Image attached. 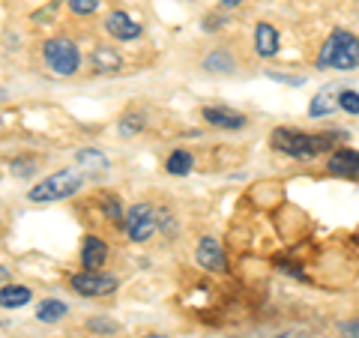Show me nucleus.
<instances>
[{
  "label": "nucleus",
  "instance_id": "obj_1",
  "mask_svg": "<svg viewBox=\"0 0 359 338\" xmlns=\"http://www.w3.org/2000/svg\"><path fill=\"white\" fill-rule=\"evenodd\" d=\"M359 63V39L347 30H335L332 36L323 42L318 66L320 69H353Z\"/></svg>",
  "mask_w": 359,
  "mask_h": 338
},
{
  "label": "nucleus",
  "instance_id": "obj_2",
  "mask_svg": "<svg viewBox=\"0 0 359 338\" xmlns=\"http://www.w3.org/2000/svg\"><path fill=\"white\" fill-rule=\"evenodd\" d=\"M273 147L287 153V156H297V159H311V156L330 150V138L327 135H306V132H297V129H276Z\"/></svg>",
  "mask_w": 359,
  "mask_h": 338
},
{
  "label": "nucleus",
  "instance_id": "obj_3",
  "mask_svg": "<svg viewBox=\"0 0 359 338\" xmlns=\"http://www.w3.org/2000/svg\"><path fill=\"white\" fill-rule=\"evenodd\" d=\"M81 186H84V174L75 171V168H69V171L51 174V177H45L42 183H36V189L30 191V201H36V204H48V201H60V198L75 195Z\"/></svg>",
  "mask_w": 359,
  "mask_h": 338
},
{
  "label": "nucleus",
  "instance_id": "obj_4",
  "mask_svg": "<svg viewBox=\"0 0 359 338\" xmlns=\"http://www.w3.org/2000/svg\"><path fill=\"white\" fill-rule=\"evenodd\" d=\"M42 54L48 69H54L57 75H72L78 69V63H81V54H78V48L69 39H48Z\"/></svg>",
  "mask_w": 359,
  "mask_h": 338
},
{
  "label": "nucleus",
  "instance_id": "obj_5",
  "mask_svg": "<svg viewBox=\"0 0 359 338\" xmlns=\"http://www.w3.org/2000/svg\"><path fill=\"white\" fill-rule=\"evenodd\" d=\"M156 231V210L150 204H135L126 212V234L135 243H147Z\"/></svg>",
  "mask_w": 359,
  "mask_h": 338
},
{
  "label": "nucleus",
  "instance_id": "obj_6",
  "mask_svg": "<svg viewBox=\"0 0 359 338\" xmlns=\"http://www.w3.org/2000/svg\"><path fill=\"white\" fill-rule=\"evenodd\" d=\"M69 285H72V290H78V294H84V297H102L117 288V278L102 276V273H96V269H84V273L69 278Z\"/></svg>",
  "mask_w": 359,
  "mask_h": 338
},
{
  "label": "nucleus",
  "instance_id": "obj_7",
  "mask_svg": "<svg viewBox=\"0 0 359 338\" xmlns=\"http://www.w3.org/2000/svg\"><path fill=\"white\" fill-rule=\"evenodd\" d=\"M198 264L210 269V273H224V252L222 245L212 240V236H204L198 245Z\"/></svg>",
  "mask_w": 359,
  "mask_h": 338
},
{
  "label": "nucleus",
  "instance_id": "obj_8",
  "mask_svg": "<svg viewBox=\"0 0 359 338\" xmlns=\"http://www.w3.org/2000/svg\"><path fill=\"white\" fill-rule=\"evenodd\" d=\"M105 27H108L111 36H114V39H123V42H129V39H135V36H141V25H135L132 15H126V13H111L108 21H105Z\"/></svg>",
  "mask_w": 359,
  "mask_h": 338
},
{
  "label": "nucleus",
  "instance_id": "obj_9",
  "mask_svg": "<svg viewBox=\"0 0 359 338\" xmlns=\"http://www.w3.org/2000/svg\"><path fill=\"white\" fill-rule=\"evenodd\" d=\"M327 168L339 177H359V153L356 150H335L330 156Z\"/></svg>",
  "mask_w": 359,
  "mask_h": 338
},
{
  "label": "nucleus",
  "instance_id": "obj_10",
  "mask_svg": "<svg viewBox=\"0 0 359 338\" xmlns=\"http://www.w3.org/2000/svg\"><path fill=\"white\" fill-rule=\"evenodd\" d=\"M105 257H108V245L99 240V236H87L84 240V249H81V264L84 269H99L105 264Z\"/></svg>",
  "mask_w": 359,
  "mask_h": 338
},
{
  "label": "nucleus",
  "instance_id": "obj_11",
  "mask_svg": "<svg viewBox=\"0 0 359 338\" xmlns=\"http://www.w3.org/2000/svg\"><path fill=\"white\" fill-rule=\"evenodd\" d=\"M204 120L219 129H243L245 126L243 114H233V111H224V108H204Z\"/></svg>",
  "mask_w": 359,
  "mask_h": 338
},
{
  "label": "nucleus",
  "instance_id": "obj_12",
  "mask_svg": "<svg viewBox=\"0 0 359 338\" xmlns=\"http://www.w3.org/2000/svg\"><path fill=\"white\" fill-rule=\"evenodd\" d=\"M255 45H257V54L261 58H273V54L278 51V33H276V27L273 25H257V30H255Z\"/></svg>",
  "mask_w": 359,
  "mask_h": 338
},
{
  "label": "nucleus",
  "instance_id": "obj_13",
  "mask_svg": "<svg viewBox=\"0 0 359 338\" xmlns=\"http://www.w3.org/2000/svg\"><path fill=\"white\" fill-rule=\"evenodd\" d=\"M30 302V290L21 288V285H6L0 288V306L4 309H21Z\"/></svg>",
  "mask_w": 359,
  "mask_h": 338
},
{
  "label": "nucleus",
  "instance_id": "obj_14",
  "mask_svg": "<svg viewBox=\"0 0 359 338\" xmlns=\"http://www.w3.org/2000/svg\"><path fill=\"white\" fill-rule=\"evenodd\" d=\"M36 318L42 323H57L60 318H66V302H60V299H45V302H39Z\"/></svg>",
  "mask_w": 359,
  "mask_h": 338
},
{
  "label": "nucleus",
  "instance_id": "obj_15",
  "mask_svg": "<svg viewBox=\"0 0 359 338\" xmlns=\"http://www.w3.org/2000/svg\"><path fill=\"white\" fill-rule=\"evenodd\" d=\"M93 69L96 72H117L120 69V54L111 48H96L93 51Z\"/></svg>",
  "mask_w": 359,
  "mask_h": 338
},
{
  "label": "nucleus",
  "instance_id": "obj_16",
  "mask_svg": "<svg viewBox=\"0 0 359 338\" xmlns=\"http://www.w3.org/2000/svg\"><path fill=\"white\" fill-rule=\"evenodd\" d=\"M192 156H189L186 150H177L171 153V159H168V174H174V177H186L189 171H192Z\"/></svg>",
  "mask_w": 359,
  "mask_h": 338
},
{
  "label": "nucleus",
  "instance_id": "obj_17",
  "mask_svg": "<svg viewBox=\"0 0 359 338\" xmlns=\"http://www.w3.org/2000/svg\"><path fill=\"white\" fill-rule=\"evenodd\" d=\"M339 108V99H332V93H318L311 102V117H320V114H332V111Z\"/></svg>",
  "mask_w": 359,
  "mask_h": 338
},
{
  "label": "nucleus",
  "instance_id": "obj_18",
  "mask_svg": "<svg viewBox=\"0 0 359 338\" xmlns=\"http://www.w3.org/2000/svg\"><path fill=\"white\" fill-rule=\"evenodd\" d=\"M78 162H81L84 168H90V171H105V168H108V156H102L99 150H81V153H78Z\"/></svg>",
  "mask_w": 359,
  "mask_h": 338
},
{
  "label": "nucleus",
  "instance_id": "obj_19",
  "mask_svg": "<svg viewBox=\"0 0 359 338\" xmlns=\"http://www.w3.org/2000/svg\"><path fill=\"white\" fill-rule=\"evenodd\" d=\"M204 66H207L210 72H231L233 69V60L224 51H216V54H210V58L204 60Z\"/></svg>",
  "mask_w": 359,
  "mask_h": 338
},
{
  "label": "nucleus",
  "instance_id": "obj_20",
  "mask_svg": "<svg viewBox=\"0 0 359 338\" xmlns=\"http://www.w3.org/2000/svg\"><path fill=\"white\" fill-rule=\"evenodd\" d=\"M339 108H344L347 114H359V93L356 90H344L339 96Z\"/></svg>",
  "mask_w": 359,
  "mask_h": 338
},
{
  "label": "nucleus",
  "instance_id": "obj_21",
  "mask_svg": "<svg viewBox=\"0 0 359 338\" xmlns=\"http://www.w3.org/2000/svg\"><path fill=\"white\" fill-rule=\"evenodd\" d=\"M69 9L75 15H90L99 9V0H69Z\"/></svg>",
  "mask_w": 359,
  "mask_h": 338
},
{
  "label": "nucleus",
  "instance_id": "obj_22",
  "mask_svg": "<svg viewBox=\"0 0 359 338\" xmlns=\"http://www.w3.org/2000/svg\"><path fill=\"white\" fill-rule=\"evenodd\" d=\"M141 126H144V123H141V117L138 114H129V117H123V126H120V132L123 135H135V132H141Z\"/></svg>",
  "mask_w": 359,
  "mask_h": 338
},
{
  "label": "nucleus",
  "instance_id": "obj_23",
  "mask_svg": "<svg viewBox=\"0 0 359 338\" xmlns=\"http://www.w3.org/2000/svg\"><path fill=\"white\" fill-rule=\"evenodd\" d=\"M90 330H93V332H117V323L96 318V320H90Z\"/></svg>",
  "mask_w": 359,
  "mask_h": 338
},
{
  "label": "nucleus",
  "instance_id": "obj_24",
  "mask_svg": "<svg viewBox=\"0 0 359 338\" xmlns=\"http://www.w3.org/2000/svg\"><path fill=\"white\" fill-rule=\"evenodd\" d=\"M102 207H105V212H108L111 219H114V222H120V207H117V198H108Z\"/></svg>",
  "mask_w": 359,
  "mask_h": 338
},
{
  "label": "nucleus",
  "instance_id": "obj_25",
  "mask_svg": "<svg viewBox=\"0 0 359 338\" xmlns=\"http://www.w3.org/2000/svg\"><path fill=\"white\" fill-rule=\"evenodd\" d=\"M341 330H344V335H351V338H359V320H351V323H344Z\"/></svg>",
  "mask_w": 359,
  "mask_h": 338
},
{
  "label": "nucleus",
  "instance_id": "obj_26",
  "mask_svg": "<svg viewBox=\"0 0 359 338\" xmlns=\"http://www.w3.org/2000/svg\"><path fill=\"white\" fill-rule=\"evenodd\" d=\"M224 6H240V0H222Z\"/></svg>",
  "mask_w": 359,
  "mask_h": 338
},
{
  "label": "nucleus",
  "instance_id": "obj_27",
  "mask_svg": "<svg viewBox=\"0 0 359 338\" xmlns=\"http://www.w3.org/2000/svg\"><path fill=\"white\" fill-rule=\"evenodd\" d=\"M0 278H6V269L4 266H0Z\"/></svg>",
  "mask_w": 359,
  "mask_h": 338
},
{
  "label": "nucleus",
  "instance_id": "obj_28",
  "mask_svg": "<svg viewBox=\"0 0 359 338\" xmlns=\"http://www.w3.org/2000/svg\"><path fill=\"white\" fill-rule=\"evenodd\" d=\"M147 338H165V335H147Z\"/></svg>",
  "mask_w": 359,
  "mask_h": 338
}]
</instances>
